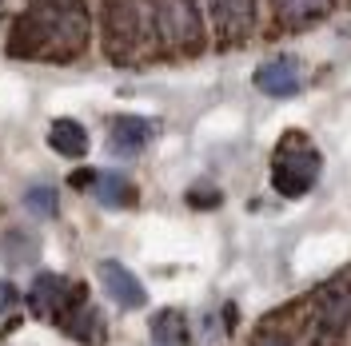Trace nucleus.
<instances>
[{
    "label": "nucleus",
    "mask_w": 351,
    "mask_h": 346,
    "mask_svg": "<svg viewBox=\"0 0 351 346\" xmlns=\"http://www.w3.org/2000/svg\"><path fill=\"white\" fill-rule=\"evenodd\" d=\"M96 275H100V282H104V291H108V299H112L116 306H124V310H140V306L148 303V291H144V282L136 279L124 263L104 259L100 267H96Z\"/></svg>",
    "instance_id": "obj_6"
},
{
    "label": "nucleus",
    "mask_w": 351,
    "mask_h": 346,
    "mask_svg": "<svg viewBox=\"0 0 351 346\" xmlns=\"http://www.w3.org/2000/svg\"><path fill=\"white\" fill-rule=\"evenodd\" d=\"M80 303H84V291H80L76 282H68L64 275H52V271L36 275L32 291H28V306H32L40 319H48V323H64L68 310L80 306Z\"/></svg>",
    "instance_id": "obj_4"
},
{
    "label": "nucleus",
    "mask_w": 351,
    "mask_h": 346,
    "mask_svg": "<svg viewBox=\"0 0 351 346\" xmlns=\"http://www.w3.org/2000/svg\"><path fill=\"white\" fill-rule=\"evenodd\" d=\"M16 303H21V291H16L12 282L0 279V315H8V310H12Z\"/></svg>",
    "instance_id": "obj_17"
},
{
    "label": "nucleus",
    "mask_w": 351,
    "mask_h": 346,
    "mask_svg": "<svg viewBox=\"0 0 351 346\" xmlns=\"http://www.w3.org/2000/svg\"><path fill=\"white\" fill-rule=\"evenodd\" d=\"M315 323H319V334H324V338L339 334V330L351 323V279L331 282L328 291H324L319 310H315Z\"/></svg>",
    "instance_id": "obj_7"
},
{
    "label": "nucleus",
    "mask_w": 351,
    "mask_h": 346,
    "mask_svg": "<svg viewBox=\"0 0 351 346\" xmlns=\"http://www.w3.org/2000/svg\"><path fill=\"white\" fill-rule=\"evenodd\" d=\"M88 191L96 195V203H104V207H112V211L136 203V187H132L128 175H120V172H92Z\"/></svg>",
    "instance_id": "obj_11"
},
{
    "label": "nucleus",
    "mask_w": 351,
    "mask_h": 346,
    "mask_svg": "<svg viewBox=\"0 0 351 346\" xmlns=\"http://www.w3.org/2000/svg\"><path fill=\"white\" fill-rule=\"evenodd\" d=\"M48 148H52L56 155H64V159H80V155H88L84 124H76V120H52V128H48Z\"/></svg>",
    "instance_id": "obj_12"
},
{
    "label": "nucleus",
    "mask_w": 351,
    "mask_h": 346,
    "mask_svg": "<svg viewBox=\"0 0 351 346\" xmlns=\"http://www.w3.org/2000/svg\"><path fill=\"white\" fill-rule=\"evenodd\" d=\"M319 172H324V159L315 152V144L300 131H287L271 155V187L287 199H300L315 187Z\"/></svg>",
    "instance_id": "obj_2"
},
{
    "label": "nucleus",
    "mask_w": 351,
    "mask_h": 346,
    "mask_svg": "<svg viewBox=\"0 0 351 346\" xmlns=\"http://www.w3.org/2000/svg\"><path fill=\"white\" fill-rule=\"evenodd\" d=\"M328 12H331V0H280V16L291 28L315 24L319 16H328Z\"/></svg>",
    "instance_id": "obj_14"
},
{
    "label": "nucleus",
    "mask_w": 351,
    "mask_h": 346,
    "mask_svg": "<svg viewBox=\"0 0 351 346\" xmlns=\"http://www.w3.org/2000/svg\"><path fill=\"white\" fill-rule=\"evenodd\" d=\"M252 346H287V343L280 338V334H260V338H256Z\"/></svg>",
    "instance_id": "obj_18"
},
{
    "label": "nucleus",
    "mask_w": 351,
    "mask_h": 346,
    "mask_svg": "<svg viewBox=\"0 0 351 346\" xmlns=\"http://www.w3.org/2000/svg\"><path fill=\"white\" fill-rule=\"evenodd\" d=\"M0 251H4L8 263H28L36 255V243L28 235H21V231H12V235H4V247H0Z\"/></svg>",
    "instance_id": "obj_16"
},
{
    "label": "nucleus",
    "mask_w": 351,
    "mask_h": 346,
    "mask_svg": "<svg viewBox=\"0 0 351 346\" xmlns=\"http://www.w3.org/2000/svg\"><path fill=\"white\" fill-rule=\"evenodd\" d=\"M152 139V124L144 120V116H116L108 128V148L112 155H120V159H132V155H140V148Z\"/></svg>",
    "instance_id": "obj_8"
},
{
    "label": "nucleus",
    "mask_w": 351,
    "mask_h": 346,
    "mask_svg": "<svg viewBox=\"0 0 351 346\" xmlns=\"http://www.w3.org/2000/svg\"><path fill=\"white\" fill-rule=\"evenodd\" d=\"M212 21L223 40H240L256 21V0H212Z\"/></svg>",
    "instance_id": "obj_10"
},
{
    "label": "nucleus",
    "mask_w": 351,
    "mask_h": 346,
    "mask_svg": "<svg viewBox=\"0 0 351 346\" xmlns=\"http://www.w3.org/2000/svg\"><path fill=\"white\" fill-rule=\"evenodd\" d=\"M252 84H256V92L271 96V100H291V96L304 88L300 60H291V56H271V60H263V64L256 68Z\"/></svg>",
    "instance_id": "obj_5"
},
{
    "label": "nucleus",
    "mask_w": 351,
    "mask_h": 346,
    "mask_svg": "<svg viewBox=\"0 0 351 346\" xmlns=\"http://www.w3.org/2000/svg\"><path fill=\"white\" fill-rule=\"evenodd\" d=\"M140 16H136V8H132L128 0H116L108 4V48L112 56H124L132 52L136 44H140Z\"/></svg>",
    "instance_id": "obj_9"
},
{
    "label": "nucleus",
    "mask_w": 351,
    "mask_h": 346,
    "mask_svg": "<svg viewBox=\"0 0 351 346\" xmlns=\"http://www.w3.org/2000/svg\"><path fill=\"white\" fill-rule=\"evenodd\" d=\"M152 343L156 346H188V319L180 310H160L152 319Z\"/></svg>",
    "instance_id": "obj_13"
},
{
    "label": "nucleus",
    "mask_w": 351,
    "mask_h": 346,
    "mask_svg": "<svg viewBox=\"0 0 351 346\" xmlns=\"http://www.w3.org/2000/svg\"><path fill=\"white\" fill-rule=\"evenodd\" d=\"M152 21L168 48H196L204 40L196 0H152Z\"/></svg>",
    "instance_id": "obj_3"
},
{
    "label": "nucleus",
    "mask_w": 351,
    "mask_h": 346,
    "mask_svg": "<svg viewBox=\"0 0 351 346\" xmlns=\"http://www.w3.org/2000/svg\"><path fill=\"white\" fill-rule=\"evenodd\" d=\"M24 207H28L36 219H52L56 207H60V195H56V187H48V183L28 187V191H24Z\"/></svg>",
    "instance_id": "obj_15"
},
{
    "label": "nucleus",
    "mask_w": 351,
    "mask_h": 346,
    "mask_svg": "<svg viewBox=\"0 0 351 346\" xmlns=\"http://www.w3.org/2000/svg\"><path fill=\"white\" fill-rule=\"evenodd\" d=\"M88 40V12L80 0H36L32 12L21 21L12 48L16 56H40V52H60L76 56Z\"/></svg>",
    "instance_id": "obj_1"
}]
</instances>
